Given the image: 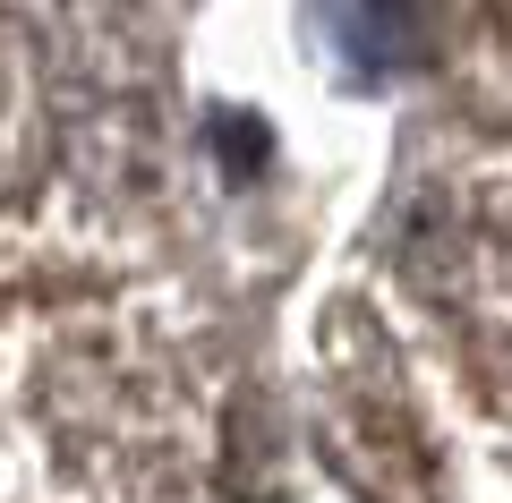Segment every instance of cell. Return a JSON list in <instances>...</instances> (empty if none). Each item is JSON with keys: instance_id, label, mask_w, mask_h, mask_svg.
<instances>
[{"instance_id": "cell-2", "label": "cell", "mask_w": 512, "mask_h": 503, "mask_svg": "<svg viewBox=\"0 0 512 503\" xmlns=\"http://www.w3.org/2000/svg\"><path fill=\"white\" fill-rule=\"evenodd\" d=\"M163 52L103 9H0V290H111L171 205Z\"/></svg>"}, {"instance_id": "cell-3", "label": "cell", "mask_w": 512, "mask_h": 503, "mask_svg": "<svg viewBox=\"0 0 512 503\" xmlns=\"http://www.w3.org/2000/svg\"><path fill=\"white\" fill-rule=\"evenodd\" d=\"M453 273H461V282H453L461 333L495 359V376H504V393H512V154L470 188V214H461V265Z\"/></svg>"}, {"instance_id": "cell-1", "label": "cell", "mask_w": 512, "mask_h": 503, "mask_svg": "<svg viewBox=\"0 0 512 503\" xmlns=\"http://www.w3.org/2000/svg\"><path fill=\"white\" fill-rule=\"evenodd\" d=\"M214 342L163 290H43L0 316V503H214Z\"/></svg>"}]
</instances>
